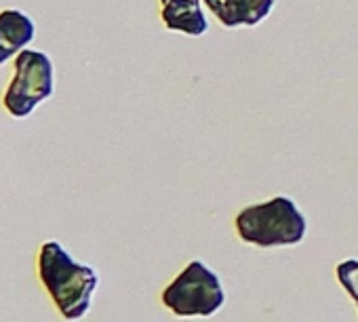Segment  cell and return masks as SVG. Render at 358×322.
I'll return each mask as SVG.
<instances>
[{
    "mask_svg": "<svg viewBox=\"0 0 358 322\" xmlns=\"http://www.w3.org/2000/svg\"><path fill=\"white\" fill-rule=\"evenodd\" d=\"M38 274L66 320H78L89 312L99 278L93 268L74 261L59 242L49 240L41 247Z\"/></svg>",
    "mask_w": 358,
    "mask_h": 322,
    "instance_id": "obj_1",
    "label": "cell"
},
{
    "mask_svg": "<svg viewBox=\"0 0 358 322\" xmlns=\"http://www.w3.org/2000/svg\"><path fill=\"white\" fill-rule=\"evenodd\" d=\"M236 232L241 240L262 249L297 244L306 236V217L291 198L276 196L243 209L236 215Z\"/></svg>",
    "mask_w": 358,
    "mask_h": 322,
    "instance_id": "obj_2",
    "label": "cell"
},
{
    "mask_svg": "<svg viewBox=\"0 0 358 322\" xmlns=\"http://www.w3.org/2000/svg\"><path fill=\"white\" fill-rule=\"evenodd\" d=\"M224 301L220 278L203 261H190L162 293V303L177 316H211Z\"/></svg>",
    "mask_w": 358,
    "mask_h": 322,
    "instance_id": "obj_3",
    "label": "cell"
},
{
    "mask_svg": "<svg viewBox=\"0 0 358 322\" xmlns=\"http://www.w3.org/2000/svg\"><path fill=\"white\" fill-rule=\"evenodd\" d=\"M13 66L15 74L5 91L3 103L13 118H26L53 93V61L41 51L26 49L15 57Z\"/></svg>",
    "mask_w": 358,
    "mask_h": 322,
    "instance_id": "obj_4",
    "label": "cell"
},
{
    "mask_svg": "<svg viewBox=\"0 0 358 322\" xmlns=\"http://www.w3.org/2000/svg\"><path fill=\"white\" fill-rule=\"evenodd\" d=\"M205 5L226 28H236L264 22L274 7V0H205Z\"/></svg>",
    "mask_w": 358,
    "mask_h": 322,
    "instance_id": "obj_5",
    "label": "cell"
},
{
    "mask_svg": "<svg viewBox=\"0 0 358 322\" xmlns=\"http://www.w3.org/2000/svg\"><path fill=\"white\" fill-rule=\"evenodd\" d=\"M36 26L20 9L0 11V57L3 61L17 57L34 41Z\"/></svg>",
    "mask_w": 358,
    "mask_h": 322,
    "instance_id": "obj_6",
    "label": "cell"
},
{
    "mask_svg": "<svg viewBox=\"0 0 358 322\" xmlns=\"http://www.w3.org/2000/svg\"><path fill=\"white\" fill-rule=\"evenodd\" d=\"M160 17L169 30L203 36L209 28L201 0H160Z\"/></svg>",
    "mask_w": 358,
    "mask_h": 322,
    "instance_id": "obj_7",
    "label": "cell"
},
{
    "mask_svg": "<svg viewBox=\"0 0 358 322\" xmlns=\"http://www.w3.org/2000/svg\"><path fill=\"white\" fill-rule=\"evenodd\" d=\"M335 274H337L339 284H341V286L352 295V299L358 303V261H356V259L341 261V263L335 268Z\"/></svg>",
    "mask_w": 358,
    "mask_h": 322,
    "instance_id": "obj_8",
    "label": "cell"
},
{
    "mask_svg": "<svg viewBox=\"0 0 358 322\" xmlns=\"http://www.w3.org/2000/svg\"><path fill=\"white\" fill-rule=\"evenodd\" d=\"M3 64H5V61H3V57H0V66H3Z\"/></svg>",
    "mask_w": 358,
    "mask_h": 322,
    "instance_id": "obj_9",
    "label": "cell"
}]
</instances>
